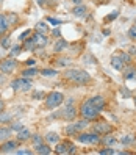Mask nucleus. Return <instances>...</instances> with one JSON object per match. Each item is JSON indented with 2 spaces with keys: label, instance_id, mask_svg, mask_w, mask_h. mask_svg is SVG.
Segmentation results:
<instances>
[{
  "label": "nucleus",
  "instance_id": "1",
  "mask_svg": "<svg viewBox=\"0 0 136 155\" xmlns=\"http://www.w3.org/2000/svg\"><path fill=\"white\" fill-rule=\"evenodd\" d=\"M64 75L67 80H70L72 83H77V85H86L88 81H91V75L86 71H81V69H69Z\"/></svg>",
  "mask_w": 136,
  "mask_h": 155
},
{
  "label": "nucleus",
  "instance_id": "2",
  "mask_svg": "<svg viewBox=\"0 0 136 155\" xmlns=\"http://www.w3.org/2000/svg\"><path fill=\"white\" fill-rule=\"evenodd\" d=\"M99 111L97 108L91 104V100L88 99V100H85L83 104H81V107H80V114H81V117H85V119H88V121H91V119H96V117L99 116Z\"/></svg>",
  "mask_w": 136,
  "mask_h": 155
},
{
  "label": "nucleus",
  "instance_id": "3",
  "mask_svg": "<svg viewBox=\"0 0 136 155\" xmlns=\"http://www.w3.org/2000/svg\"><path fill=\"white\" fill-rule=\"evenodd\" d=\"M63 102H64V96H63L61 93H58V91H53V93H50L47 97H45V107L50 108V110L60 107Z\"/></svg>",
  "mask_w": 136,
  "mask_h": 155
},
{
  "label": "nucleus",
  "instance_id": "4",
  "mask_svg": "<svg viewBox=\"0 0 136 155\" xmlns=\"http://www.w3.org/2000/svg\"><path fill=\"white\" fill-rule=\"evenodd\" d=\"M63 117L66 121H74L77 117V108L74 104V99H67V102L64 105V110H63Z\"/></svg>",
  "mask_w": 136,
  "mask_h": 155
},
{
  "label": "nucleus",
  "instance_id": "5",
  "mask_svg": "<svg viewBox=\"0 0 136 155\" xmlns=\"http://www.w3.org/2000/svg\"><path fill=\"white\" fill-rule=\"evenodd\" d=\"M11 88L14 91H28L31 88V80L28 77H21L11 81Z\"/></svg>",
  "mask_w": 136,
  "mask_h": 155
},
{
  "label": "nucleus",
  "instance_id": "6",
  "mask_svg": "<svg viewBox=\"0 0 136 155\" xmlns=\"http://www.w3.org/2000/svg\"><path fill=\"white\" fill-rule=\"evenodd\" d=\"M77 138H78L80 143H83V144H99L102 141L100 135L96 133V132H92V133H80Z\"/></svg>",
  "mask_w": 136,
  "mask_h": 155
},
{
  "label": "nucleus",
  "instance_id": "7",
  "mask_svg": "<svg viewBox=\"0 0 136 155\" xmlns=\"http://www.w3.org/2000/svg\"><path fill=\"white\" fill-rule=\"evenodd\" d=\"M92 130L99 135H108V133H111L113 132V125L111 124H108V122H96L92 125Z\"/></svg>",
  "mask_w": 136,
  "mask_h": 155
},
{
  "label": "nucleus",
  "instance_id": "8",
  "mask_svg": "<svg viewBox=\"0 0 136 155\" xmlns=\"http://www.w3.org/2000/svg\"><path fill=\"white\" fill-rule=\"evenodd\" d=\"M14 68H16V61L13 58H8V60L0 63V72L5 74V75L6 74H11V72L14 71Z\"/></svg>",
  "mask_w": 136,
  "mask_h": 155
},
{
  "label": "nucleus",
  "instance_id": "9",
  "mask_svg": "<svg viewBox=\"0 0 136 155\" xmlns=\"http://www.w3.org/2000/svg\"><path fill=\"white\" fill-rule=\"evenodd\" d=\"M17 147V143L16 141H11V140H6L3 144H2V147H0V152H3V153H10V152H14V149Z\"/></svg>",
  "mask_w": 136,
  "mask_h": 155
},
{
  "label": "nucleus",
  "instance_id": "10",
  "mask_svg": "<svg viewBox=\"0 0 136 155\" xmlns=\"http://www.w3.org/2000/svg\"><path fill=\"white\" fill-rule=\"evenodd\" d=\"M33 39L36 42V47H45V45H47V36H45L44 33L36 31V35L33 36Z\"/></svg>",
  "mask_w": 136,
  "mask_h": 155
},
{
  "label": "nucleus",
  "instance_id": "11",
  "mask_svg": "<svg viewBox=\"0 0 136 155\" xmlns=\"http://www.w3.org/2000/svg\"><path fill=\"white\" fill-rule=\"evenodd\" d=\"M89 100H91V104H92L99 111H102L105 108V99L102 96H94V97H91Z\"/></svg>",
  "mask_w": 136,
  "mask_h": 155
},
{
  "label": "nucleus",
  "instance_id": "12",
  "mask_svg": "<svg viewBox=\"0 0 136 155\" xmlns=\"http://www.w3.org/2000/svg\"><path fill=\"white\" fill-rule=\"evenodd\" d=\"M111 66L116 69V71H122L124 66H125V63L122 61V58L119 57V53H116V55L111 57Z\"/></svg>",
  "mask_w": 136,
  "mask_h": 155
},
{
  "label": "nucleus",
  "instance_id": "13",
  "mask_svg": "<svg viewBox=\"0 0 136 155\" xmlns=\"http://www.w3.org/2000/svg\"><path fill=\"white\" fill-rule=\"evenodd\" d=\"M74 16H77V17H86V14H88V8L85 6V5H77V6H74Z\"/></svg>",
  "mask_w": 136,
  "mask_h": 155
},
{
  "label": "nucleus",
  "instance_id": "14",
  "mask_svg": "<svg viewBox=\"0 0 136 155\" xmlns=\"http://www.w3.org/2000/svg\"><path fill=\"white\" fill-rule=\"evenodd\" d=\"M31 138V133L30 130H27V129H22L17 132V141H27V140H30Z\"/></svg>",
  "mask_w": 136,
  "mask_h": 155
},
{
  "label": "nucleus",
  "instance_id": "15",
  "mask_svg": "<svg viewBox=\"0 0 136 155\" xmlns=\"http://www.w3.org/2000/svg\"><path fill=\"white\" fill-rule=\"evenodd\" d=\"M11 129H8V127H0V141H6L10 140L11 136Z\"/></svg>",
  "mask_w": 136,
  "mask_h": 155
},
{
  "label": "nucleus",
  "instance_id": "16",
  "mask_svg": "<svg viewBox=\"0 0 136 155\" xmlns=\"http://www.w3.org/2000/svg\"><path fill=\"white\" fill-rule=\"evenodd\" d=\"M45 140H47L49 144H57V143H60V136L55 132H49L47 135H45Z\"/></svg>",
  "mask_w": 136,
  "mask_h": 155
},
{
  "label": "nucleus",
  "instance_id": "17",
  "mask_svg": "<svg viewBox=\"0 0 136 155\" xmlns=\"http://www.w3.org/2000/svg\"><path fill=\"white\" fill-rule=\"evenodd\" d=\"M124 77L127 80H136V69L134 68H127L124 71Z\"/></svg>",
  "mask_w": 136,
  "mask_h": 155
},
{
  "label": "nucleus",
  "instance_id": "18",
  "mask_svg": "<svg viewBox=\"0 0 136 155\" xmlns=\"http://www.w3.org/2000/svg\"><path fill=\"white\" fill-rule=\"evenodd\" d=\"M8 22H6V16L5 14H0V36H2L6 30H8Z\"/></svg>",
  "mask_w": 136,
  "mask_h": 155
},
{
  "label": "nucleus",
  "instance_id": "19",
  "mask_svg": "<svg viewBox=\"0 0 136 155\" xmlns=\"http://www.w3.org/2000/svg\"><path fill=\"white\" fill-rule=\"evenodd\" d=\"M55 153H69V144L66 143H57V149H55Z\"/></svg>",
  "mask_w": 136,
  "mask_h": 155
},
{
  "label": "nucleus",
  "instance_id": "20",
  "mask_svg": "<svg viewBox=\"0 0 136 155\" xmlns=\"http://www.w3.org/2000/svg\"><path fill=\"white\" fill-rule=\"evenodd\" d=\"M66 47H67V42L64 39H58L55 42V45H53V50H55V52H63Z\"/></svg>",
  "mask_w": 136,
  "mask_h": 155
},
{
  "label": "nucleus",
  "instance_id": "21",
  "mask_svg": "<svg viewBox=\"0 0 136 155\" xmlns=\"http://www.w3.org/2000/svg\"><path fill=\"white\" fill-rule=\"evenodd\" d=\"M36 153L49 155V153H52V149L49 147V146H45V144H41V146H36Z\"/></svg>",
  "mask_w": 136,
  "mask_h": 155
},
{
  "label": "nucleus",
  "instance_id": "22",
  "mask_svg": "<svg viewBox=\"0 0 136 155\" xmlns=\"http://www.w3.org/2000/svg\"><path fill=\"white\" fill-rule=\"evenodd\" d=\"M24 49L25 50H34L36 49V42H34V39H33V36L30 39H25L24 41Z\"/></svg>",
  "mask_w": 136,
  "mask_h": 155
},
{
  "label": "nucleus",
  "instance_id": "23",
  "mask_svg": "<svg viewBox=\"0 0 136 155\" xmlns=\"http://www.w3.org/2000/svg\"><path fill=\"white\" fill-rule=\"evenodd\" d=\"M36 31H39V33H49V27L45 25L44 22H39V24H36Z\"/></svg>",
  "mask_w": 136,
  "mask_h": 155
},
{
  "label": "nucleus",
  "instance_id": "24",
  "mask_svg": "<svg viewBox=\"0 0 136 155\" xmlns=\"http://www.w3.org/2000/svg\"><path fill=\"white\" fill-rule=\"evenodd\" d=\"M36 74H38V69H36V68H30V69H25L22 72V77H33Z\"/></svg>",
  "mask_w": 136,
  "mask_h": 155
},
{
  "label": "nucleus",
  "instance_id": "25",
  "mask_svg": "<svg viewBox=\"0 0 136 155\" xmlns=\"http://www.w3.org/2000/svg\"><path fill=\"white\" fill-rule=\"evenodd\" d=\"M41 74H42L44 77H55L58 72H57L55 69H42V71H41Z\"/></svg>",
  "mask_w": 136,
  "mask_h": 155
},
{
  "label": "nucleus",
  "instance_id": "26",
  "mask_svg": "<svg viewBox=\"0 0 136 155\" xmlns=\"http://www.w3.org/2000/svg\"><path fill=\"white\" fill-rule=\"evenodd\" d=\"M0 44H2L3 49H10L11 47V36H5V38L0 41Z\"/></svg>",
  "mask_w": 136,
  "mask_h": 155
},
{
  "label": "nucleus",
  "instance_id": "27",
  "mask_svg": "<svg viewBox=\"0 0 136 155\" xmlns=\"http://www.w3.org/2000/svg\"><path fill=\"white\" fill-rule=\"evenodd\" d=\"M119 57L122 58V61L125 63V64H128V63L131 61V55H130V53H124V52H121V53H119Z\"/></svg>",
  "mask_w": 136,
  "mask_h": 155
},
{
  "label": "nucleus",
  "instance_id": "28",
  "mask_svg": "<svg viewBox=\"0 0 136 155\" xmlns=\"http://www.w3.org/2000/svg\"><path fill=\"white\" fill-rule=\"evenodd\" d=\"M31 140H33L34 147H36V146H41V144H44V143H42V138H41L39 135H31Z\"/></svg>",
  "mask_w": 136,
  "mask_h": 155
},
{
  "label": "nucleus",
  "instance_id": "29",
  "mask_svg": "<svg viewBox=\"0 0 136 155\" xmlns=\"http://www.w3.org/2000/svg\"><path fill=\"white\" fill-rule=\"evenodd\" d=\"M11 121V114H8L5 111L0 113V122H10Z\"/></svg>",
  "mask_w": 136,
  "mask_h": 155
},
{
  "label": "nucleus",
  "instance_id": "30",
  "mask_svg": "<svg viewBox=\"0 0 136 155\" xmlns=\"http://www.w3.org/2000/svg\"><path fill=\"white\" fill-rule=\"evenodd\" d=\"M77 132H78V129H77V125H75V124H70V125H67V127H66V133H67V135L77 133Z\"/></svg>",
  "mask_w": 136,
  "mask_h": 155
},
{
  "label": "nucleus",
  "instance_id": "31",
  "mask_svg": "<svg viewBox=\"0 0 136 155\" xmlns=\"http://www.w3.org/2000/svg\"><path fill=\"white\" fill-rule=\"evenodd\" d=\"M127 35H128V38H130V39H133V41H134V39H136V25H131Z\"/></svg>",
  "mask_w": 136,
  "mask_h": 155
},
{
  "label": "nucleus",
  "instance_id": "32",
  "mask_svg": "<svg viewBox=\"0 0 136 155\" xmlns=\"http://www.w3.org/2000/svg\"><path fill=\"white\" fill-rule=\"evenodd\" d=\"M133 141H134V138H133L131 135H128V136H124V138L121 140V143H122V144H131Z\"/></svg>",
  "mask_w": 136,
  "mask_h": 155
},
{
  "label": "nucleus",
  "instance_id": "33",
  "mask_svg": "<svg viewBox=\"0 0 136 155\" xmlns=\"http://www.w3.org/2000/svg\"><path fill=\"white\" fill-rule=\"evenodd\" d=\"M99 153H100V155H113V153H114V150H113L111 147H106V149L99 150Z\"/></svg>",
  "mask_w": 136,
  "mask_h": 155
},
{
  "label": "nucleus",
  "instance_id": "34",
  "mask_svg": "<svg viewBox=\"0 0 136 155\" xmlns=\"http://www.w3.org/2000/svg\"><path fill=\"white\" fill-rule=\"evenodd\" d=\"M22 129H24V124H21V122H16V124L11 125V130H14V132H19Z\"/></svg>",
  "mask_w": 136,
  "mask_h": 155
},
{
  "label": "nucleus",
  "instance_id": "35",
  "mask_svg": "<svg viewBox=\"0 0 136 155\" xmlns=\"http://www.w3.org/2000/svg\"><path fill=\"white\" fill-rule=\"evenodd\" d=\"M47 22H50L52 25H57V27L63 24L61 21H58V19H55V17H47Z\"/></svg>",
  "mask_w": 136,
  "mask_h": 155
},
{
  "label": "nucleus",
  "instance_id": "36",
  "mask_svg": "<svg viewBox=\"0 0 136 155\" xmlns=\"http://www.w3.org/2000/svg\"><path fill=\"white\" fill-rule=\"evenodd\" d=\"M103 143H105V144H108V146H113V144L116 143V140L113 138V136H108V138H105V140H103Z\"/></svg>",
  "mask_w": 136,
  "mask_h": 155
},
{
  "label": "nucleus",
  "instance_id": "37",
  "mask_svg": "<svg viewBox=\"0 0 136 155\" xmlns=\"http://www.w3.org/2000/svg\"><path fill=\"white\" fill-rule=\"evenodd\" d=\"M28 35H30V30H25V31H24V33L19 36V39H21V41H25V39H27V36H28Z\"/></svg>",
  "mask_w": 136,
  "mask_h": 155
},
{
  "label": "nucleus",
  "instance_id": "38",
  "mask_svg": "<svg viewBox=\"0 0 136 155\" xmlns=\"http://www.w3.org/2000/svg\"><path fill=\"white\" fill-rule=\"evenodd\" d=\"M117 14H119V13H117V11H114L113 14H110V16H106V21H113V19H116V17H117Z\"/></svg>",
  "mask_w": 136,
  "mask_h": 155
},
{
  "label": "nucleus",
  "instance_id": "39",
  "mask_svg": "<svg viewBox=\"0 0 136 155\" xmlns=\"http://www.w3.org/2000/svg\"><path fill=\"white\" fill-rule=\"evenodd\" d=\"M44 97V93H41V91H38V93H33V99H41Z\"/></svg>",
  "mask_w": 136,
  "mask_h": 155
},
{
  "label": "nucleus",
  "instance_id": "40",
  "mask_svg": "<svg viewBox=\"0 0 136 155\" xmlns=\"http://www.w3.org/2000/svg\"><path fill=\"white\" fill-rule=\"evenodd\" d=\"M58 64L60 66H66V64H69V60H66V58L64 60H58Z\"/></svg>",
  "mask_w": 136,
  "mask_h": 155
},
{
  "label": "nucleus",
  "instance_id": "41",
  "mask_svg": "<svg viewBox=\"0 0 136 155\" xmlns=\"http://www.w3.org/2000/svg\"><path fill=\"white\" fill-rule=\"evenodd\" d=\"M16 153H17V155H24V153L28 155V153H31V152H30V150H16Z\"/></svg>",
  "mask_w": 136,
  "mask_h": 155
},
{
  "label": "nucleus",
  "instance_id": "42",
  "mask_svg": "<svg viewBox=\"0 0 136 155\" xmlns=\"http://www.w3.org/2000/svg\"><path fill=\"white\" fill-rule=\"evenodd\" d=\"M2 111H5V102L3 100H0V113Z\"/></svg>",
  "mask_w": 136,
  "mask_h": 155
},
{
  "label": "nucleus",
  "instance_id": "43",
  "mask_svg": "<svg viewBox=\"0 0 136 155\" xmlns=\"http://www.w3.org/2000/svg\"><path fill=\"white\" fill-rule=\"evenodd\" d=\"M128 53H130V55H134V53H136V47H130Z\"/></svg>",
  "mask_w": 136,
  "mask_h": 155
},
{
  "label": "nucleus",
  "instance_id": "44",
  "mask_svg": "<svg viewBox=\"0 0 136 155\" xmlns=\"http://www.w3.org/2000/svg\"><path fill=\"white\" fill-rule=\"evenodd\" d=\"M53 36H55V38H60V30H58V28L53 30Z\"/></svg>",
  "mask_w": 136,
  "mask_h": 155
},
{
  "label": "nucleus",
  "instance_id": "45",
  "mask_svg": "<svg viewBox=\"0 0 136 155\" xmlns=\"http://www.w3.org/2000/svg\"><path fill=\"white\" fill-rule=\"evenodd\" d=\"M19 49H21V47H14V49H13V55H17V53L21 52Z\"/></svg>",
  "mask_w": 136,
  "mask_h": 155
},
{
  "label": "nucleus",
  "instance_id": "46",
  "mask_svg": "<svg viewBox=\"0 0 136 155\" xmlns=\"http://www.w3.org/2000/svg\"><path fill=\"white\" fill-rule=\"evenodd\" d=\"M75 152V146H69V153H74Z\"/></svg>",
  "mask_w": 136,
  "mask_h": 155
},
{
  "label": "nucleus",
  "instance_id": "47",
  "mask_svg": "<svg viewBox=\"0 0 136 155\" xmlns=\"http://www.w3.org/2000/svg\"><path fill=\"white\" fill-rule=\"evenodd\" d=\"M34 64V60H28L27 61V66H33Z\"/></svg>",
  "mask_w": 136,
  "mask_h": 155
},
{
  "label": "nucleus",
  "instance_id": "48",
  "mask_svg": "<svg viewBox=\"0 0 136 155\" xmlns=\"http://www.w3.org/2000/svg\"><path fill=\"white\" fill-rule=\"evenodd\" d=\"M36 2H38V5H41V6L45 5V0H36Z\"/></svg>",
  "mask_w": 136,
  "mask_h": 155
},
{
  "label": "nucleus",
  "instance_id": "49",
  "mask_svg": "<svg viewBox=\"0 0 136 155\" xmlns=\"http://www.w3.org/2000/svg\"><path fill=\"white\" fill-rule=\"evenodd\" d=\"M72 2H74L75 5H81V0H72Z\"/></svg>",
  "mask_w": 136,
  "mask_h": 155
},
{
  "label": "nucleus",
  "instance_id": "50",
  "mask_svg": "<svg viewBox=\"0 0 136 155\" xmlns=\"http://www.w3.org/2000/svg\"><path fill=\"white\" fill-rule=\"evenodd\" d=\"M134 105H136V99H134Z\"/></svg>",
  "mask_w": 136,
  "mask_h": 155
},
{
  "label": "nucleus",
  "instance_id": "51",
  "mask_svg": "<svg viewBox=\"0 0 136 155\" xmlns=\"http://www.w3.org/2000/svg\"><path fill=\"white\" fill-rule=\"evenodd\" d=\"M0 3H2V0H0Z\"/></svg>",
  "mask_w": 136,
  "mask_h": 155
}]
</instances>
